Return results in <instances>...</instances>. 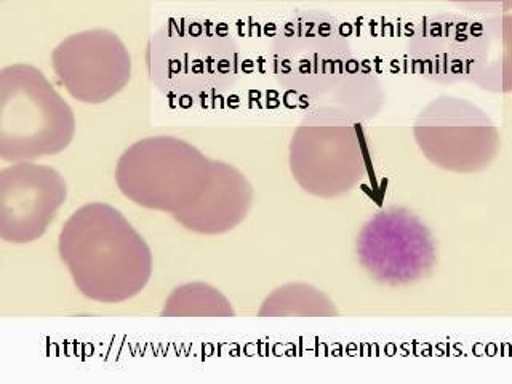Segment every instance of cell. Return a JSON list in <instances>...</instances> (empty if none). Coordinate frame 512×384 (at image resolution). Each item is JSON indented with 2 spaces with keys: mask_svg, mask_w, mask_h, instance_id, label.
I'll return each mask as SVG.
<instances>
[{
  "mask_svg": "<svg viewBox=\"0 0 512 384\" xmlns=\"http://www.w3.org/2000/svg\"><path fill=\"white\" fill-rule=\"evenodd\" d=\"M146 64L149 77L162 92L207 98L236 84L240 52L223 24L175 18L149 40Z\"/></svg>",
  "mask_w": 512,
  "mask_h": 384,
  "instance_id": "obj_1",
  "label": "cell"
},
{
  "mask_svg": "<svg viewBox=\"0 0 512 384\" xmlns=\"http://www.w3.org/2000/svg\"><path fill=\"white\" fill-rule=\"evenodd\" d=\"M424 159L444 172L474 175L498 159L500 130L484 109L460 96H439L413 122Z\"/></svg>",
  "mask_w": 512,
  "mask_h": 384,
  "instance_id": "obj_2",
  "label": "cell"
},
{
  "mask_svg": "<svg viewBox=\"0 0 512 384\" xmlns=\"http://www.w3.org/2000/svg\"><path fill=\"white\" fill-rule=\"evenodd\" d=\"M365 170L364 144L348 114L320 109L293 135V176L312 196H344L362 181Z\"/></svg>",
  "mask_w": 512,
  "mask_h": 384,
  "instance_id": "obj_3",
  "label": "cell"
},
{
  "mask_svg": "<svg viewBox=\"0 0 512 384\" xmlns=\"http://www.w3.org/2000/svg\"><path fill=\"white\" fill-rule=\"evenodd\" d=\"M349 42L324 13H301L284 24L272 45V69L290 92L325 98L349 69Z\"/></svg>",
  "mask_w": 512,
  "mask_h": 384,
  "instance_id": "obj_4",
  "label": "cell"
},
{
  "mask_svg": "<svg viewBox=\"0 0 512 384\" xmlns=\"http://www.w3.org/2000/svg\"><path fill=\"white\" fill-rule=\"evenodd\" d=\"M2 141H29L28 157L48 156L66 148L74 133V116L47 77L29 64L0 72Z\"/></svg>",
  "mask_w": 512,
  "mask_h": 384,
  "instance_id": "obj_5",
  "label": "cell"
},
{
  "mask_svg": "<svg viewBox=\"0 0 512 384\" xmlns=\"http://www.w3.org/2000/svg\"><path fill=\"white\" fill-rule=\"evenodd\" d=\"M357 258L368 276L386 287H407L426 279L436 266V240L420 216L386 208L360 229Z\"/></svg>",
  "mask_w": 512,
  "mask_h": 384,
  "instance_id": "obj_6",
  "label": "cell"
},
{
  "mask_svg": "<svg viewBox=\"0 0 512 384\" xmlns=\"http://www.w3.org/2000/svg\"><path fill=\"white\" fill-rule=\"evenodd\" d=\"M53 68L69 95L98 104L124 90L132 60L124 42L106 29L77 32L53 52Z\"/></svg>",
  "mask_w": 512,
  "mask_h": 384,
  "instance_id": "obj_7",
  "label": "cell"
},
{
  "mask_svg": "<svg viewBox=\"0 0 512 384\" xmlns=\"http://www.w3.org/2000/svg\"><path fill=\"white\" fill-rule=\"evenodd\" d=\"M472 20L460 15L428 18L408 42L413 69L440 84L466 80Z\"/></svg>",
  "mask_w": 512,
  "mask_h": 384,
  "instance_id": "obj_8",
  "label": "cell"
},
{
  "mask_svg": "<svg viewBox=\"0 0 512 384\" xmlns=\"http://www.w3.org/2000/svg\"><path fill=\"white\" fill-rule=\"evenodd\" d=\"M466 80L488 93H512V13L472 20Z\"/></svg>",
  "mask_w": 512,
  "mask_h": 384,
  "instance_id": "obj_9",
  "label": "cell"
},
{
  "mask_svg": "<svg viewBox=\"0 0 512 384\" xmlns=\"http://www.w3.org/2000/svg\"><path fill=\"white\" fill-rule=\"evenodd\" d=\"M448 2L469 12L487 13V15H500L512 10V0H448Z\"/></svg>",
  "mask_w": 512,
  "mask_h": 384,
  "instance_id": "obj_10",
  "label": "cell"
}]
</instances>
